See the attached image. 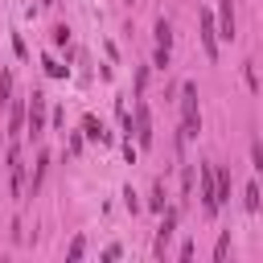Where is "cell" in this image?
<instances>
[{"instance_id": "7402d4cb", "label": "cell", "mask_w": 263, "mask_h": 263, "mask_svg": "<svg viewBox=\"0 0 263 263\" xmlns=\"http://www.w3.org/2000/svg\"><path fill=\"white\" fill-rule=\"evenodd\" d=\"M123 156H127V164H136V156H140V148H136V144H132V136H127V140H123Z\"/></svg>"}, {"instance_id": "4fadbf2b", "label": "cell", "mask_w": 263, "mask_h": 263, "mask_svg": "<svg viewBox=\"0 0 263 263\" xmlns=\"http://www.w3.org/2000/svg\"><path fill=\"white\" fill-rule=\"evenodd\" d=\"M226 255H230V230H222V234H218V242H214V259L222 263Z\"/></svg>"}, {"instance_id": "7a4b0ae2", "label": "cell", "mask_w": 263, "mask_h": 263, "mask_svg": "<svg viewBox=\"0 0 263 263\" xmlns=\"http://www.w3.org/2000/svg\"><path fill=\"white\" fill-rule=\"evenodd\" d=\"M197 25H201V49H205V58L214 62V58H218V29H214V12H210V8H201V12H197Z\"/></svg>"}, {"instance_id": "ba28073f", "label": "cell", "mask_w": 263, "mask_h": 263, "mask_svg": "<svg viewBox=\"0 0 263 263\" xmlns=\"http://www.w3.org/2000/svg\"><path fill=\"white\" fill-rule=\"evenodd\" d=\"M164 214V222H160V230H156V259L164 255V247H168V238H173V230H177V205H168V210H160Z\"/></svg>"}, {"instance_id": "52a82bcc", "label": "cell", "mask_w": 263, "mask_h": 263, "mask_svg": "<svg viewBox=\"0 0 263 263\" xmlns=\"http://www.w3.org/2000/svg\"><path fill=\"white\" fill-rule=\"evenodd\" d=\"M136 140H140V148H148L152 144V115H148V103H136Z\"/></svg>"}, {"instance_id": "603a6c76", "label": "cell", "mask_w": 263, "mask_h": 263, "mask_svg": "<svg viewBox=\"0 0 263 263\" xmlns=\"http://www.w3.org/2000/svg\"><path fill=\"white\" fill-rule=\"evenodd\" d=\"M144 86H148V70L140 66V70H136V95H144Z\"/></svg>"}, {"instance_id": "4316f807", "label": "cell", "mask_w": 263, "mask_h": 263, "mask_svg": "<svg viewBox=\"0 0 263 263\" xmlns=\"http://www.w3.org/2000/svg\"><path fill=\"white\" fill-rule=\"evenodd\" d=\"M127 4H136V0H127Z\"/></svg>"}, {"instance_id": "5b68a950", "label": "cell", "mask_w": 263, "mask_h": 263, "mask_svg": "<svg viewBox=\"0 0 263 263\" xmlns=\"http://www.w3.org/2000/svg\"><path fill=\"white\" fill-rule=\"evenodd\" d=\"M201 210L218 214V189H214V164L201 160Z\"/></svg>"}, {"instance_id": "e0dca14e", "label": "cell", "mask_w": 263, "mask_h": 263, "mask_svg": "<svg viewBox=\"0 0 263 263\" xmlns=\"http://www.w3.org/2000/svg\"><path fill=\"white\" fill-rule=\"evenodd\" d=\"M168 62H173V53H168L164 45H156V53H152V66H156V70H168Z\"/></svg>"}, {"instance_id": "7c38bea8", "label": "cell", "mask_w": 263, "mask_h": 263, "mask_svg": "<svg viewBox=\"0 0 263 263\" xmlns=\"http://www.w3.org/2000/svg\"><path fill=\"white\" fill-rule=\"evenodd\" d=\"M41 66H45V74H49V78H66V74H70V66H62L58 58H45Z\"/></svg>"}, {"instance_id": "30bf717a", "label": "cell", "mask_w": 263, "mask_h": 263, "mask_svg": "<svg viewBox=\"0 0 263 263\" xmlns=\"http://www.w3.org/2000/svg\"><path fill=\"white\" fill-rule=\"evenodd\" d=\"M82 132H86L90 140H99V144H107V140H111V132H107V127H103L95 115H82Z\"/></svg>"}, {"instance_id": "cb8c5ba5", "label": "cell", "mask_w": 263, "mask_h": 263, "mask_svg": "<svg viewBox=\"0 0 263 263\" xmlns=\"http://www.w3.org/2000/svg\"><path fill=\"white\" fill-rule=\"evenodd\" d=\"M251 160H255V168H263V144H259V140L251 144Z\"/></svg>"}, {"instance_id": "2e32d148", "label": "cell", "mask_w": 263, "mask_h": 263, "mask_svg": "<svg viewBox=\"0 0 263 263\" xmlns=\"http://www.w3.org/2000/svg\"><path fill=\"white\" fill-rule=\"evenodd\" d=\"M242 205H247V210H251V214H255V210H259V185H255V181H251V185H247V193H242Z\"/></svg>"}, {"instance_id": "5bb4252c", "label": "cell", "mask_w": 263, "mask_h": 263, "mask_svg": "<svg viewBox=\"0 0 263 263\" xmlns=\"http://www.w3.org/2000/svg\"><path fill=\"white\" fill-rule=\"evenodd\" d=\"M12 99V70H0V107Z\"/></svg>"}, {"instance_id": "d4e9b609", "label": "cell", "mask_w": 263, "mask_h": 263, "mask_svg": "<svg viewBox=\"0 0 263 263\" xmlns=\"http://www.w3.org/2000/svg\"><path fill=\"white\" fill-rule=\"evenodd\" d=\"M181 189H185V193L193 189V164H185V173H181Z\"/></svg>"}, {"instance_id": "8fae6325", "label": "cell", "mask_w": 263, "mask_h": 263, "mask_svg": "<svg viewBox=\"0 0 263 263\" xmlns=\"http://www.w3.org/2000/svg\"><path fill=\"white\" fill-rule=\"evenodd\" d=\"M152 33H156V45H164V49L173 45V25H168L164 16H156V29H152Z\"/></svg>"}, {"instance_id": "8992f818", "label": "cell", "mask_w": 263, "mask_h": 263, "mask_svg": "<svg viewBox=\"0 0 263 263\" xmlns=\"http://www.w3.org/2000/svg\"><path fill=\"white\" fill-rule=\"evenodd\" d=\"M214 29H218V37H226V41L238 37V29H234V4H230V0L218 4V21H214Z\"/></svg>"}, {"instance_id": "484cf974", "label": "cell", "mask_w": 263, "mask_h": 263, "mask_svg": "<svg viewBox=\"0 0 263 263\" xmlns=\"http://www.w3.org/2000/svg\"><path fill=\"white\" fill-rule=\"evenodd\" d=\"M49 123H53V127H62V123H66V111H62V107H53V115H49Z\"/></svg>"}, {"instance_id": "277c9868", "label": "cell", "mask_w": 263, "mask_h": 263, "mask_svg": "<svg viewBox=\"0 0 263 263\" xmlns=\"http://www.w3.org/2000/svg\"><path fill=\"white\" fill-rule=\"evenodd\" d=\"M8 185H12V197H25V160L16 144L8 148Z\"/></svg>"}, {"instance_id": "44dd1931", "label": "cell", "mask_w": 263, "mask_h": 263, "mask_svg": "<svg viewBox=\"0 0 263 263\" xmlns=\"http://www.w3.org/2000/svg\"><path fill=\"white\" fill-rule=\"evenodd\" d=\"M242 78H247V86H251V90H259V78H255V66H251V62L242 66Z\"/></svg>"}, {"instance_id": "6da1fadb", "label": "cell", "mask_w": 263, "mask_h": 263, "mask_svg": "<svg viewBox=\"0 0 263 263\" xmlns=\"http://www.w3.org/2000/svg\"><path fill=\"white\" fill-rule=\"evenodd\" d=\"M201 132V111H197V86L193 82H185L181 86V144L185 140H193Z\"/></svg>"}, {"instance_id": "ac0fdd59", "label": "cell", "mask_w": 263, "mask_h": 263, "mask_svg": "<svg viewBox=\"0 0 263 263\" xmlns=\"http://www.w3.org/2000/svg\"><path fill=\"white\" fill-rule=\"evenodd\" d=\"M148 205H152V210H164V185H160V181L152 185V197H148Z\"/></svg>"}, {"instance_id": "9c48e42d", "label": "cell", "mask_w": 263, "mask_h": 263, "mask_svg": "<svg viewBox=\"0 0 263 263\" xmlns=\"http://www.w3.org/2000/svg\"><path fill=\"white\" fill-rule=\"evenodd\" d=\"M45 173H49V152H41V156H37V168H33V177L25 181V193H37V189H41V181H45Z\"/></svg>"}, {"instance_id": "d6986e66", "label": "cell", "mask_w": 263, "mask_h": 263, "mask_svg": "<svg viewBox=\"0 0 263 263\" xmlns=\"http://www.w3.org/2000/svg\"><path fill=\"white\" fill-rule=\"evenodd\" d=\"M82 251H86V238L78 234V238L70 242V251H66V259H82Z\"/></svg>"}, {"instance_id": "3957f363", "label": "cell", "mask_w": 263, "mask_h": 263, "mask_svg": "<svg viewBox=\"0 0 263 263\" xmlns=\"http://www.w3.org/2000/svg\"><path fill=\"white\" fill-rule=\"evenodd\" d=\"M25 119H29V132H33V136L45 132V95H41V90L29 95V103H25Z\"/></svg>"}, {"instance_id": "ffe728a7", "label": "cell", "mask_w": 263, "mask_h": 263, "mask_svg": "<svg viewBox=\"0 0 263 263\" xmlns=\"http://www.w3.org/2000/svg\"><path fill=\"white\" fill-rule=\"evenodd\" d=\"M70 41V29L66 25H53V45H66Z\"/></svg>"}, {"instance_id": "9a60e30c", "label": "cell", "mask_w": 263, "mask_h": 263, "mask_svg": "<svg viewBox=\"0 0 263 263\" xmlns=\"http://www.w3.org/2000/svg\"><path fill=\"white\" fill-rule=\"evenodd\" d=\"M21 123H25V103H12V119H8L12 136H21Z\"/></svg>"}]
</instances>
